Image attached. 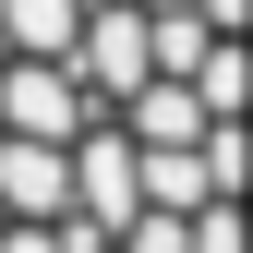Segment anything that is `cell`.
I'll use <instances>...</instances> for the list:
<instances>
[{
    "instance_id": "1",
    "label": "cell",
    "mask_w": 253,
    "mask_h": 253,
    "mask_svg": "<svg viewBox=\"0 0 253 253\" xmlns=\"http://www.w3.org/2000/svg\"><path fill=\"white\" fill-rule=\"evenodd\" d=\"M0 121H12V133H37V145H84V133H97V84H84L73 73V60H0Z\"/></svg>"
},
{
    "instance_id": "2",
    "label": "cell",
    "mask_w": 253,
    "mask_h": 253,
    "mask_svg": "<svg viewBox=\"0 0 253 253\" xmlns=\"http://www.w3.org/2000/svg\"><path fill=\"white\" fill-rule=\"evenodd\" d=\"M73 73L97 84V109L121 121V109H133L145 84H157V12H145V0H109V12L84 24V48H73Z\"/></svg>"
},
{
    "instance_id": "3",
    "label": "cell",
    "mask_w": 253,
    "mask_h": 253,
    "mask_svg": "<svg viewBox=\"0 0 253 253\" xmlns=\"http://www.w3.org/2000/svg\"><path fill=\"white\" fill-rule=\"evenodd\" d=\"M73 169H84V217L133 241L145 229V145H133V121H97V133L73 145Z\"/></svg>"
},
{
    "instance_id": "4",
    "label": "cell",
    "mask_w": 253,
    "mask_h": 253,
    "mask_svg": "<svg viewBox=\"0 0 253 253\" xmlns=\"http://www.w3.org/2000/svg\"><path fill=\"white\" fill-rule=\"evenodd\" d=\"M0 217H84V169H73V145H37V133H12L0 145Z\"/></svg>"
},
{
    "instance_id": "5",
    "label": "cell",
    "mask_w": 253,
    "mask_h": 253,
    "mask_svg": "<svg viewBox=\"0 0 253 253\" xmlns=\"http://www.w3.org/2000/svg\"><path fill=\"white\" fill-rule=\"evenodd\" d=\"M121 121H133V145H205V133H217L205 84H181V73H157V84H145V97L121 109Z\"/></svg>"
},
{
    "instance_id": "6",
    "label": "cell",
    "mask_w": 253,
    "mask_h": 253,
    "mask_svg": "<svg viewBox=\"0 0 253 253\" xmlns=\"http://www.w3.org/2000/svg\"><path fill=\"white\" fill-rule=\"evenodd\" d=\"M84 24H97L84 0H0V37H12L24 60H73V48H84Z\"/></svg>"
},
{
    "instance_id": "7",
    "label": "cell",
    "mask_w": 253,
    "mask_h": 253,
    "mask_svg": "<svg viewBox=\"0 0 253 253\" xmlns=\"http://www.w3.org/2000/svg\"><path fill=\"white\" fill-rule=\"evenodd\" d=\"M145 205L205 217V205H217V157H205V145H145Z\"/></svg>"
},
{
    "instance_id": "8",
    "label": "cell",
    "mask_w": 253,
    "mask_h": 253,
    "mask_svg": "<svg viewBox=\"0 0 253 253\" xmlns=\"http://www.w3.org/2000/svg\"><path fill=\"white\" fill-rule=\"evenodd\" d=\"M193 253H253V205H205L193 217Z\"/></svg>"
},
{
    "instance_id": "9",
    "label": "cell",
    "mask_w": 253,
    "mask_h": 253,
    "mask_svg": "<svg viewBox=\"0 0 253 253\" xmlns=\"http://www.w3.org/2000/svg\"><path fill=\"white\" fill-rule=\"evenodd\" d=\"M0 253H73V229H48V217H0Z\"/></svg>"
},
{
    "instance_id": "10",
    "label": "cell",
    "mask_w": 253,
    "mask_h": 253,
    "mask_svg": "<svg viewBox=\"0 0 253 253\" xmlns=\"http://www.w3.org/2000/svg\"><path fill=\"white\" fill-rule=\"evenodd\" d=\"M205 24L217 37H253V0H205Z\"/></svg>"
},
{
    "instance_id": "11",
    "label": "cell",
    "mask_w": 253,
    "mask_h": 253,
    "mask_svg": "<svg viewBox=\"0 0 253 253\" xmlns=\"http://www.w3.org/2000/svg\"><path fill=\"white\" fill-rule=\"evenodd\" d=\"M145 12H205V0H145Z\"/></svg>"
},
{
    "instance_id": "12",
    "label": "cell",
    "mask_w": 253,
    "mask_h": 253,
    "mask_svg": "<svg viewBox=\"0 0 253 253\" xmlns=\"http://www.w3.org/2000/svg\"><path fill=\"white\" fill-rule=\"evenodd\" d=\"M0 145H12V121H0Z\"/></svg>"
}]
</instances>
